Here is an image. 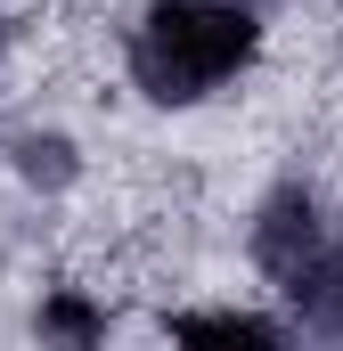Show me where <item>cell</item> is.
<instances>
[{
    "mask_svg": "<svg viewBox=\"0 0 343 351\" xmlns=\"http://www.w3.org/2000/svg\"><path fill=\"white\" fill-rule=\"evenodd\" d=\"M0 49H8V8H0Z\"/></svg>",
    "mask_w": 343,
    "mask_h": 351,
    "instance_id": "cell-7",
    "label": "cell"
},
{
    "mask_svg": "<svg viewBox=\"0 0 343 351\" xmlns=\"http://www.w3.org/2000/svg\"><path fill=\"white\" fill-rule=\"evenodd\" d=\"M270 294L286 302L294 335H343V229H335V237H327L303 269H286Z\"/></svg>",
    "mask_w": 343,
    "mask_h": 351,
    "instance_id": "cell-4",
    "label": "cell"
},
{
    "mask_svg": "<svg viewBox=\"0 0 343 351\" xmlns=\"http://www.w3.org/2000/svg\"><path fill=\"white\" fill-rule=\"evenodd\" d=\"M172 343H254V351H270V343H286L294 335V319L278 311H246V302H196V311H164L156 319Z\"/></svg>",
    "mask_w": 343,
    "mask_h": 351,
    "instance_id": "cell-5",
    "label": "cell"
},
{
    "mask_svg": "<svg viewBox=\"0 0 343 351\" xmlns=\"http://www.w3.org/2000/svg\"><path fill=\"white\" fill-rule=\"evenodd\" d=\"M343 229V213H335V196L319 188V180H303V172H278L270 188L254 196V213H246V262L278 286L286 269H303L327 237Z\"/></svg>",
    "mask_w": 343,
    "mask_h": 351,
    "instance_id": "cell-2",
    "label": "cell"
},
{
    "mask_svg": "<svg viewBox=\"0 0 343 351\" xmlns=\"http://www.w3.org/2000/svg\"><path fill=\"white\" fill-rule=\"evenodd\" d=\"M33 335H49V343H106L115 335V311H106V294L82 286V278H49L41 294H33V319H25Z\"/></svg>",
    "mask_w": 343,
    "mask_h": 351,
    "instance_id": "cell-6",
    "label": "cell"
},
{
    "mask_svg": "<svg viewBox=\"0 0 343 351\" xmlns=\"http://www.w3.org/2000/svg\"><path fill=\"white\" fill-rule=\"evenodd\" d=\"M0 164H8V180H16L25 196H74V188L90 180L82 139H74L58 114H41V123H8V131H0Z\"/></svg>",
    "mask_w": 343,
    "mask_h": 351,
    "instance_id": "cell-3",
    "label": "cell"
},
{
    "mask_svg": "<svg viewBox=\"0 0 343 351\" xmlns=\"http://www.w3.org/2000/svg\"><path fill=\"white\" fill-rule=\"evenodd\" d=\"M261 58H270L261 0H139V16L123 25V82L156 114H188L221 98Z\"/></svg>",
    "mask_w": 343,
    "mask_h": 351,
    "instance_id": "cell-1",
    "label": "cell"
}]
</instances>
